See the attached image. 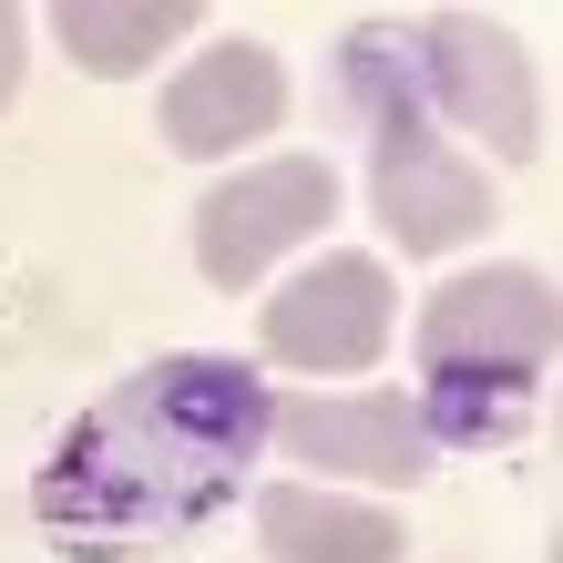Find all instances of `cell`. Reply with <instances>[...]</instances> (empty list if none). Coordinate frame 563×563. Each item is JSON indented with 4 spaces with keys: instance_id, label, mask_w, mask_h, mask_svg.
Returning a JSON list of instances; mask_svg holds the SVG:
<instances>
[{
    "instance_id": "6da1fadb",
    "label": "cell",
    "mask_w": 563,
    "mask_h": 563,
    "mask_svg": "<svg viewBox=\"0 0 563 563\" xmlns=\"http://www.w3.org/2000/svg\"><path fill=\"white\" fill-rule=\"evenodd\" d=\"M267 400L277 389L246 358H144L123 389H103L73 430L52 441L31 512L42 533L82 563H134L185 543L246 492L256 451H267Z\"/></svg>"
},
{
    "instance_id": "7a4b0ae2",
    "label": "cell",
    "mask_w": 563,
    "mask_h": 563,
    "mask_svg": "<svg viewBox=\"0 0 563 563\" xmlns=\"http://www.w3.org/2000/svg\"><path fill=\"white\" fill-rule=\"evenodd\" d=\"M553 369V287L533 267H472L420 308V430L441 441H512Z\"/></svg>"
},
{
    "instance_id": "3957f363",
    "label": "cell",
    "mask_w": 563,
    "mask_h": 563,
    "mask_svg": "<svg viewBox=\"0 0 563 563\" xmlns=\"http://www.w3.org/2000/svg\"><path fill=\"white\" fill-rule=\"evenodd\" d=\"M339 92L358 113V144H369V206L389 225V246L441 256L461 236H482L492 185L441 144V113H430L420 62H410V21H358L339 42Z\"/></svg>"
},
{
    "instance_id": "277c9868",
    "label": "cell",
    "mask_w": 563,
    "mask_h": 563,
    "mask_svg": "<svg viewBox=\"0 0 563 563\" xmlns=\"http://www.w3.org/2000/svg\"><path fill=\"white\" fill-rule=\"evenodd\" d=\"M410 62H420V92L430 113H451L461 134H482L503 164H522L543 144V92H533V62L503 21L482 11H441V21H410Z\"/></svg>"
},
{
    "instance_id": "5b68a950",
    "label": "cell",
    "mask_w": 563,
    "mask_h": 563,
    "mask_svg": "<svg viewBox=\"0 0 563 563\" xmlns=\"http://www.w3.org/2000/svg\"><path fill=\"white\" fill-rule=\"evenodd\" d=\"M328 216H339V175H328L318 154L225 175V185H206V206H195V267L216 287H256L287 246H308Z\"/></svg>"
},
{
    "instance_id": "8992f818",
    "label": "cell",
    "mask_w": 563,
    "mask_h": 563,
    "mask_svg": "<svg viewBox=\"0 0 563 563\" xmlns=\"http://www.w3.org/2000/svg\"><path fill=\"white\" fill-rule=\"evenodd\" d=\"M267 441L287 461H308V472H349V482H389V492L441 461L420 410H410V389H349V400L287 389V400H267Z\"/></svg>"
},
{
    "instance_id": "52a82bcc",
    "label": "cell",
    "mask_w": 563,
    "mask_h": 563,
    "mask_svg": "<svg viewBox=\"0 0 563 563\" xmlns=\"http://www.w3.org/2000/svg\"><path fill=\"white\" fill-rule=\"evenodd\" d=\"M389 267L379 256H318L308 277H287L267 297V318H256V339H267V358H287V369H369V358L389 349Z\"/></svg>"
},
{
    "instance_id": "ba28073f",
    "label": "cell",
    "mask_w": 563,
    "mask_h": 563,
    "mask_svg": "<svg viewBox=\"0 0 563 563\" xmlns=\"http://www.w3.org/2000/svg\"><path fill=\"white\" fill-rule=\"evenodd\" d=\"M267 123H287V73L256 42H216L185 62V82L164 92V144L175 154H236Z\"/></svg>"
},
{
    "instance_id": "9c48e42d",
    "label": "cell",
    "mask_w": 563,
    "mask_h": 563,
    "mask_svg": "<svg viewBox=\"0 0 563 563\" xmlns=\"http://www.w3.org/2000/svg\"><path fill=\"white\" fill-rule=\"evenodd\" d=\"M256 543L277 563H400V522L369 503H339V492L267 482L256 492Z\"/></svg>"
},
{
    "instance_id": "30bf717a",
    "label": "cell",
    "mask_w": 563,
    "mask_h": 563,
    "mask_svg": "<svg viewBox=\"0 0 563 563\" xmlns=\"http://www.w3.org/2000/svg\"><path fill=\"white\" fill-rule=\"evenodd\" d=\"M52 31L82 73L113 82V73H144L154 52H175V31H195V0H62Z\"/></svg>"
},
{
    "instance_id": "8fae6325",
    "label": "cell",
    "mask_w": 563,
    "mask_h": 563,
    "mask_svg": "<svg viewBox=\"0 0 563 563\" xmlns=\"http://www.w3.org/2000/svg\"><path fill=\"white\" fill-rule=\"evenodd\" d=\"M21 52H31V21L11 11V0H0V103L21 92Z\"/></svg>"
}]
</instances>
